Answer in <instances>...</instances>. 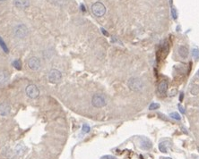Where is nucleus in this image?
<instances>
[{"mask_svg": "<svg viewBox=\"0 0 199 159\" xmlns=\"http://www.w3.org/2000/svg\"><path fill=\"white\" fill-rule=\"evenodd\" d=\"M127 86L133 91H141L145 88V84H143V81H141L139 78L129 79L127 82Z\"/></svg>", "mask_w": 199, "mask_h": 159, "instance_id": "1", "label": "nucleus"}, {"mask_svg": "<svg viewBox=\"0 0 199 159\" xmlns=\"http://www.w3.org/2000/svg\"><path fill=\"white\" fill-rule=\"evenodd\" d=\"M25 91H26V94L29 97L32 98V99H35L39 97L40 95V90L39 88H37L36 85L34 84H30L26 87V89H25Z\"/></svg>", "mask_w": 199, "mask_h": 159, "instance_id": "5", "label": "nucleus"}, {"mask_svg": "<svg viewBox=\"0 0 199 159\" xmlns=\"http://www.w3.org/2000/svg\"><path fill=\"white\" fill-rule=\"evenodd\" d=\"M178 52H179L180 56L181 58H183V59H186L187 56H189V48H187L186 46H180L179 48Z\"/></svg>", "mask_w": 199, "mask_h": 159, "instance_id": "12", "label": "nucleus"}, {"mask_svg": "<svg viewBox=\"0 0 199 159\" xmlns=\"http://www.w3.org/2000/svg\"><path fill=\"white\" fill-rule=\"evenodd\" d=\"M197 77H198V78H199V71H198V72H197Z\"/></svg>", "mask_w": 199, "mask_h": 159, "instance_id": "27", "label": "nucleus"}, {"mask_svg": "<svg viewBox=\"0 0 199 159\" xmlns=\"http://www.w3.org/2000/svg\"><path fill=\"white\" fill-rule=\"evenodd\" d=\"M82 130H83V131L84 133H88V132H89V131H91V128H90L89 125H87V124H83Z\"/></svg>", "mask_w": 199, "mask_h": 159, "instance_id": "21", "label": "nucleus"}, {"mask_svg": "<svg viewBox=\"0 0 199 159\" xmlns=\"http://www.w3.org/2000/svg\"><path fill=\"white\" fill-rule=\"evenodd\" d=\"M170 117L174 119V120H177V121H180L181 120V116L179 115L178 113H176V112H172L170 113Z\"/></svg>", "mask_w": 199, "mask_h": 159, "instance_id": "15", "label": "nucleus"}, {"mask_svg": "<svg viewBox=\"0 0 199 159\" xmlns=\"http://www.w3.org/2000/svg\"><path fill=\"white\" fill-rule=\"evenodd\" d=\"M172 15H173V18L174 19L177 18V13L175 12V9H172Z\"/></svg>", "mask_w": 199, "mask_h": 159, "instance_id": "24", "label": "nucleus"}, {"mask_svg": "<svg viewBox=\"0 0 199 159\" xmlns=\"http://www.w3.org/2000/svg\"><path fill=\"white\" fill-rule=\"evenodd\" d=\"M11 112V107L9 104H7L6 102H4L0 105V115L2 116H6L8 115Z\"/></svg>", "mask_w": 199, "mask_h": 159, "instance_id": "9", "label": "nucleus"}, {"mask_svg": "<svg viewBox=\"0 0 199 159\" xmlns=\"http://www.w3.org/2000/svg\"><path fill=\"white\" fill-rule=\"evenodd\" d=\"M101 159H117V157H115L114 156H110V155H106L101 157Z\"/></svg>", "mask_w": 199, "mask_h": 159, "instance_id": "22", "label": "nucleus"}, {"mask_svg": "<svg viewBox=\"0 0 199 159\" xmlns=\"http://www.w3.org/2000/svg\"><path fill=\"white\" fill-rule=\"evenodd\" d=\"M168 141H162L159 145V149L162 153H167V147H168Z\"/></svg>", "mask_w": 199, "mask_h": 159, "instance_id": "14", "label": "nucleus"}, {"mask_svg": "<svg viewBox=\"0 0 199 159\" xmlns=\"http://www.w3.org/2000/svg\"><path fill=\"white\" fill-rule=\"evenodd\" d=\"M183 98H184V94L181 93V94H180V101H182Z\"/></svg>", "mask_w": 199, "mask_h": 159, "instance_id": "25", "label": "nucleus"}, {"mask_svg": "<svg viewBox=\"0 0 199 159\" xmlns=\"http://www.w3.org/2000/svg\"><path fill=\"white\" fill-rule=\"evenodd\" d=\"M163 159H171V158L170 157H164Z\"/></svg>", "mask_w": 199, "mask_h": 159, "instance_id": "26", "label": "nucleus"}, {"mask_svg": "<svg viewBox=\"0 0 199 159\" xmlns=\"http://www.w3.org/2000/svg\"><path fill=\"white\" fill-rule=\"evenodd\" d=\"M14 4L19 9H26L30 6V0H14Z\"/></svg>", "mask_w": 199, "mask_h": 159, "instance_id": "10", "label": "nucleus"}, {"mask_svg": "<svg viewBox=\"0 0 199 159\" xmlns=\"http://www.w3.org/2000/svg\"><path fill=\"white\" fill-rule=\"evenodd\" d=\"M160 108V105L158 103H152L149 106V109L150 110H156Z\"/></svg>", "mask_w": 199, "mask_h": 159, "instance_id": "19", "label": "nucleus"}, {"mask_svg": "<svg viewBox=\"0 0 199 159\" xmlns=\"http://www.w3.org/2000/svg\"><path fill=\"white\" fill-rule=\"evenodd\" d=\"M92 105L97 108L103 107L106 106V99L104 98V97L102 95L96 94L92 98Z\"/></svg>", "mask_w": 199, "mask_h": 159, "instance_id": "3", "label": "nucleus"}, {"mask_svg": "<svg viewBox=\"0 0 199 159\" xmlns=\"http://www.w3.org/2000/svg\"><path fill=\"white\" fill-rule=\"evenodd\" d=\"M7 77H8V73L6 70L0 69V85L4 84L6 82Z\"/></svg>", "mask_w": 199, "mask_h": 159, "instance_id": "13", "label": "nucleus"}, {"mask_svg": "<svg viewBox=\"0 0 199 159\" xmlns=\"http://www.w3.org/2000/svg\"><path fill=\"white\" fill-rule=\"evenodd\" d=\"M190 92H191V94L194 95V96L197 95V94L199 93V87H198L197 85L193 86L192 88H191V90H190Z\"/></svg>", "mask_w": 199, "mask_h": 159, "instance_id": "17", "label": "nucleus"}, {"mask_svg": "<svg viewBox=\"0 0 199 159\" xmlns=\"http://www.w3.org/2000/svg\"><path fill=\"white\" fill-rule=\"evenodd\" d=\"M179 108H180V111L182 113H185V109H184V107L181 106V105H179Z\"/></svg>", "mask_w": 199, "mask_h": 159, "instance_id": "23", "label": "nucleus"}, {"mask_svg": "<svg viewBox=\"0 0 199 159\" xmlns=\"http://www.w3.org/2000/svg\"><path fill=\"white\" fill-rule=\"evenodd\" d=\"M3 1H6V0H0V2H3Z\"/></svg>", "mask_w": 199, "mask_h": 159, "instance_id": "28", "label": "nucleus"}, {"mask_svg": "<svg viewBox=\"0 0 199 159\" xmlns=\"http://www.w3.org/2000/svg\"><path fill=\"white\" fill-rule=\"evenodd\" d=\"M0 46H1L2 49L5 51V53H8V48H7V47H6V43L4 42V40L1 39V37H0Z\"/></svg>", "mask_w": 199, "mask_h": 159, "instance_id": "18", "label": "nucleus"}, {"mask_svg": "<svg viewBox=\"0 0 199 159\" xmlns=\"http://www.w3.org/2000/svg\"><path fill=\"white\" fill-rule=\"evenodd\" d=\"M192 55H193V57L196 58V59L199 58V50L196 49V48L193 49V51H192Z\"/></svg>", "mask_w": 199, "mask_h": 159, "instance_id": "20", "label": "nucleus"}, {"mask_svg": "<svg viewBox=\"0 0 199 159\" xmlns=\"http://www.w3.org/2000/svg\"><path fill=\"white\" fill-rule=\"evenodd\" d=\"M139 144H140L139 146H140L141 149H145V150H148L152 147L151 140L149 139H147V138H141L140 141H139Z\"/></svg>", "mask_w": 199, "mask_h": 159, "instance_id": "8", "label": "nucleus"}, {"mask_svg": "<svg viewBox=\"0 0 199 159\" xmlns=\"http://www.w3.org/2000/svg\"><path fill=\"white\" fill-rule=\"evenodd\" d=\"M28 66L30 69H31L32 71H37L40 69V61L39 58L35 57V56H32L31 57L28 61Z\"/></svg>", "mask_w": 199, "mask_h": 159, "instance_id": "7", "label": "nucleus"}, {"mask_svg": "<svg viewBox=\"0 0 199 159\" xmlns=\"http://www.w3.org/2000/svg\"><path fill=\"white\" fill-rule=\"evenodd\" d=\"M13 65L15 66V68L16 70H21L22 69V62L19 60V59H17V60H15L14 63H13Z\"/></svg>", "mask_w": 199, "mask_h": 159, "instance_id": "16", "label": "nucleus"}, {"mask_svg": "<svg viewBox=\"0 0 199 159\" xmlns=\"http://www.w3.org/2000/svg\"><path fill=\"white\" fill-rule=\"evenodd\" d=\"M198 149V151H199V147H198V149Z\"/></svg>", "mask_w": 199, "mask_h": 159, "instance_id": "29", "label": "nucleus"}, {"mask_svg": "<svg viewBox=\"0 0 199 159\" xmlns=\"http://www.w3.org/2000/svg\"><path fill=\"white\" fill-rule=\"evenodd\" d=\"M158 91L161 95H165L168 91V82L166 81H162L159 83L158 86Z\"/></svg>", "mask_w": 199, "mask_h": 159, "instance_id": "11", "label": "nucleus"}, {"mask_svg": "<svg viewBox=\"0 0 199 159\" xmlns=\"http://www.w3.org/2000/svg\"><path fill=\"white\" fill-rule=\"evenodd\" d=\"M28 34V29L25 25L24 24H20V25H17L15 28V35L19 38V39H23L24 38L26 35Z\"/></svg>", "mask_w": 199, "mask_h": 159, "instance_id": "6", "label": "nucleus"}, {"mask_svg": "<svg viewBox=\"0 0 199 159\" xmlns=\"http://www.w3.org/2000/svg\"><path fill=\"white\" fill-rule=\"evenodd\" d=\"M48 79H49V82H51V83H58V82H59L61 81L62 74H61V73L58 70L52 69L49 73Z\"/></svg>", "mask_w": 199, "mask_h": 159, "instance_id": "4", "label": "nucleus"}, {"mask_svg": "<svg viewBox=\"0 0 199 159\" xmlns=\"http://www.w3.org/2000/svg\"><path fill=\"white\" fill-rule=\"evenodd\" d=\"M92 12L95 16L101 17L106 13V7L101 2H96L92 6Z\"/></svg>", "mask_w": 199, "mask_h": 159, "instance_id": "2", "label": "nucleus"}]
</instances>
